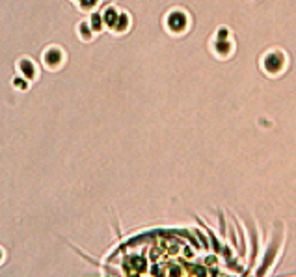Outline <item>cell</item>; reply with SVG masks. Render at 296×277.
<instances>
[{"label":"cell","instance_id":"7a4b0ae2","mask_svg":"<svg viewBox=\"0 0 296 277\" xmlns=\"http://www.w3.org/2000/svg\"><path fill=\"white\" fill-rule=\"evenodd\" d=\"M21 69H23L24 76H32V73H34V69H32L30 62H23V63H21Z\"/></svg>","mask_w":296,"mask_h":277},{"label":"cell","instance_id":"6da1fadb","mask_svg":"<svg viewBox=\"0 0 296 277\" xmlns=\"http://www.w3.org/2000/svg\"><path fill=\"white\" fill-rule=\"evenodd\" d=\"M125 277H227L216 260L183 236L160 234L127 253Z\"/></svg>","mask_w":296,"mask_h":277},{"label":"cell","instance_id":"3957f363","mask_svg":"<svg viewBox=\"0 0 296 277\" xmlns=\"http://www.w3.org/2000/svg\"><path fill=\"white\" fill-rule=\"evenodd\" d=\"M58 58H60V56H58V52H54V50L47 54V62H48V63H54V62H58Z\"/></svg>","mask_w":296,"mask_h":277}]
</instances>
